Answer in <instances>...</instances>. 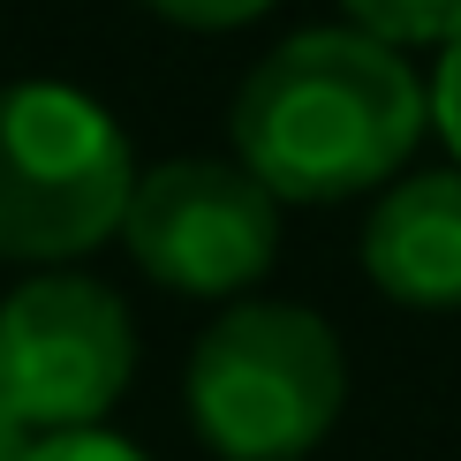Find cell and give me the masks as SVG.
I'll return each mask as SVG.
<instances>
[{"instance_id": "1", "label": "cell", "mask_w": 461, "mask_h": 461, "mask_svg": "<svg viewBox=\"0 0 461 461\" xmlns=\"http://www.w3.org/2000/svg\"><path fill=\"white\" fill-rule=\"evenodd\" d=\"M431 84L363 31H295L249 68L235 99V159L280 204L363 197L416 151Z\"/></svg>"}, {"instance_id": "2", "label": "cell", "mask_w": 461, "mask_h": 461, "mask_svg": "<svg viewBox=\"0 0 461 461\" xmlns=\"http://www.w3.org/2000/svg\"><path fill=\"white\" fill-rule=\"evenodd\" d=\"M348 401V356L303 303H235L189 356V424L220 461H303Z\"/></svg>"}, {"instance_id": "3", "label": "cell", "mask_w": 461, "mask_h": 461, "mask_svg": "<svg viewBox=\"0 0 461 461\" xmlns=\"http://www.w3.org/2000/svg\"><path fill=\"white\" fill-rule=\"evenodd\" d=\"M137 151L68 84H0V258L61 265L122 235Z\"/></svg>"}, {"instance_id": "4", "label": "cell", "mask_w": 461, "mask_h": 461, "mask_svg": "<svg viewBox=\"0 0 461 461\" xmlns=\"http://www.w3.org/2000/svg\"><path fill=\"white\" fill-rule=\"evenodd\" d=\"M137 371L122 295L84 273H38L0 303V409L23 431H91Z\"/></svg>"}, {"instance_id": "5", "label": "cell", "mask_w": 461, "mask_h": 461, "mask_svg": "<svg viewBox=\"0 0 461 461\" xmlns=\"http://www.w3.org/2000/svg\"><path fill=\"white\" fill-rule=\"evenodd\" d=\"M122 242L175 295H235L280 249V197L242 159H167L137 175Z\"/></svg>"}, {"instance_id": "6", "label": "cell", "mask_w": 461, "mask_h": 461, "mask_svg": "<svg viewBox=\"0 0 461 461\" xmlns=\"http://www.w3.org/2000/svg\"><path fill=\"white\" fill-rule=\"evenodd\" d=\"M363 273L409 311H461V167L378 197L363 227Z\"/></svg>"}, {"instance_id": "7", "label": "cell", "mask_w": 461, "mask_h": 461, "mask_svg": "<svg viewBox=\"0 0 461 461\" xmlns=\"http://www.w3.org/2000/svg\"><path fill=\"white\" fill-rule=\"evenodd\" d=\"M340 8H348V31L378 38L393 53H409V46L447 53L461 38V0H340Z\"/></svg>"}, {"instance_id": "8", "label": "cell", "mask_w": 461, "mask_h": 461, "mask_svg": "<svg viewBox=\"0 0 461 461\" xmlns=\"http://www.w3.org/2000/svg\"><path fill=\"white\" fill-rule=\"evenodd\" d=\"M23 461H144L129 438H113V431H46V438H31Z\"/></svg>"}, {"instance_id": "9", "label": "cell", "mask_w": 461, "mask_h": 461, "mask_svg": "<svg viewBox=\"0 0 461 461\" xmlns=\"http://www.w3.org/2000/svg\"><path fill=\"white\" fill-rule=\"evenodd\" d=\"M144 8H159L167 23H182V31H235L249 15H265L273 0H144Z\"/></svg>"}, {"instance_id": "10", "label": "cell", "mask_w": 461, "mask_h": 461, "mask_svg": "<svg viewBox=\"0 0 461 461\" xmlns=\"http://www.w3.org/2000/svg\"><path fill=\"white\" fill-rule=\"evenodd\" d=\"M431 122H438V137H447L454 167H461V38L438 53V76H431Z\"/></svg>"}, {"instance_id": "11", "label": "cell", "mask_w": 461, "mask_h": 461, "mask_svg": "<svg viewBox=\"0 0 461 461\" xmlns=\"http://www.w3.org/2000/svg\"><path fill=\"white\" fill-rule=\"evenodd\" d=\"M0 461H23V424L0 409Z\"/></svg>"}]
</instances>
